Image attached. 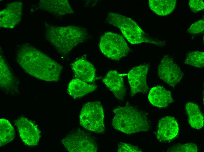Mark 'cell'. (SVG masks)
<instances>
[{
	"label": "cell",
	"instance_id": "6da1fadb",
	"mask_svg": "<svg viewBox=\"0 0 204 152\" xmlns=\"http://www.w3.org/2000/svg\"><path fill=\"white\" fill-rule=\"evenodd\" d=\"M16 58L25 72L33 77L50 82H57L59 79L62 66L32 46H21L16 53Z\"/></svg>",
	"mask_w": 204,
	"mask_h": 152
},
{
	"label": "cell",
	"instance_id": "30bf717a",
	"mask_svg": "<svg viewBox=\"0 0 204 152\" xmlns=\"http://www.w3.org/2000/svg\"><path fill=\"white\" fill-rule=\"evenodd\" d=\"M149 68L148 65H140L133 68L127 74L132 96L138 92H145L148 89L147 76Z\"/></svg>",
	"mask_w": 204,
	"mask_h": 152
},
{
	"label": "cell",
	"instance_id": "3957f363",
	"mask_svg": "<svg viewBox=\"0 0 204 152\" xmlns=\"http://www.w3.org/2000/svg\"><path fill=\"white\" fill-rule=\"evenodd\" d=\"M113 112L115 116L112 125L117 130L130 134L150 129L147 114L135 107L127 104L118 106Z\"/></svg>",
	"mask_w": 204,
	"mask_h": 152
},
{
	"label": "cell",
	"instance_id": "484cf974",
	"mask_svg": "<svg viewBox=\"0 0 204 152\" xmlns=\"http://www.w3.org/2000/svg\"><path fill=\"white\" fill-rule=\"evenodd\" d=\"M189 4L191 11L195 13L204 9V4L202 0H190Z\"/></svg>",
	"mask_w": 204,
	"mask_h": 152
},
{
	"label": "cell",
	"instance_id": "8992f818",
	"mask_svg": "<svg viewBox=\"0 0 204 152\" xmlns=\"http://www.w3.org/2000/svg\"><path fill=\"white\" fill-rule=\"evenodd\" d=\"M62 142L69 152L98 151V146L94 137L79 129L71 131L63 139Z\"/></svg>",
	"mask_w": 204,
	"mask_h": 152
},
{
	"label": "cell",
	"instance_id": "cb8c5ba5",
	"mask_svg": "<svg viewBox=\"0 0 204 152\" xmlns=\"http://www.w3.org/2000/svg\"><path fill=\"white\" fill-rule=\"evenodd\" d=\"M142 150L138 146L132 144L120 142L118 144V152H142Z\"/></svg>",
	"mask_w": 204,
	"mask_h": 152
},
{
	"label": "cell",
	"instance_id": "7a4b0ae2",
	"mask_svg": "<svg viewBox=\"0 0 204 152\" xmlns=\"http://www.w3.org/2000/svg\"><path fill=\"white\" fill-rule=\"evenodd\" d=\"M47 40L60 54L66 55L86 38L87 33L84 28L74 26L65 27L49 25L46 29Z\"/></svg>",
	"mask_w": 204,
	"mask_h": 152
},
{
	"label": "cell",
	"instance_id": "9c48e42d",
	"mask_svg": "<svg viewBox=\"0 0 204 152\" xmlns=\"http://www.w3.org/2000/svg\"><path fill=\"white\" fill-rule=\"evenodd\" d=\"M20 137L25 145L33 146L37 145L40 137L38 126L27 118L21 117L15 122Z\"/></svg>",
	"mask_w": 204,
	"mask_h": 152
},
{
	"label": "cell",
	"instance_id": "277c9868",
	"mask_svg": "<svg viewBox=\"0 0 204 152\" xmlns=\"http://www.w3.org/2000/svg\"><path fill=\"white\" fill-rule=\"evenodd\" d=\"M106 22L119 28L128 42L132 44L147 42L159 45V42L149 37L132 19L114 12L108 14Z\"/></svg>",
	"mask_w": 204,
	"mask_h": 152
},
{
	"label": "cell",
	"instance_id": "ac0fdd59",
	"mask_svg": "<svg viewBox=\"0 0 204 152\" xmlns=\"http://www.w3.org/2000/svg\"><path fill=\"white\" fill-rule=\"evenodd\" d=\"M97 86L76 78L72 79L69 83L67 91L69 94L76 99L82 97L95 90Z\"/></svg>",
	"mask_w": 204,
	"mask_h": 152
},
{
	"label": "cell",
	"instance_id": "ba28073f",
	"mask_svg": "<svg viewBox=\"0 0 204 152\" xmlns=\"http://www.w3.org/2000/svg\"><path fill=\"white\" fill-rule=\"evenodd\" d=\"M159 78L173 89L182 80L183 74L173 59L164 56L158 67Z\"/></svg>",
	"mask_w": 204,
	"mask_h": 152
},
{
	"label": "cell",
	"instance_id": "4fadbf2b",
	"mask_svg": "<svg viewBox=\"0 0 204 152\" xmlns=\"http://www.w3.org/2000/svg\"><path fill=\"white\" fill-rule=\"evenodd\" d=\"M103 82L118 99H123L125 95L123 75L117 71H109L103 78Z\"/></svg>",
	"mask_w": 204,
	"mask_h": 152
},
{
	"label": "cell",
	"instance_id": "7402d4cb",
	"mask_svg": "<svg viewBox=\"0 0 204 152\" xmlns=\"http://www.w3.org/2000/svg\"><path fill=\"white\" fill-rule=\"evenodd\" d=\"M184 64L198 68L204 66V52L199 51L189 52L187 54Z\"/></svg>",
	"mask_w": 204,
	"mask_h": 152
},
{
	"label": "cell",
	"instance_id": "e0dca14e",
	"mask_svg": "<svg viewBox=\"0 0 204 152\" xmlns=\"http://www.w3.org/2000/svg\"><path fill=\"white\" fill-rule=\"evenodd\" d=\"M0 87L9 92L17 90V82L3 57L0 55Z\"/></svg>",
	"mask_w": 204,
	"mask_h": 152
},
{
	"label": "cell",
	"instance_id": "52a82bcc",
	"mask_svg": "<svg viewBox=\"0 0 204 152\" xmlns=\"http://www.w3.org/2000/svg\"><path fill=\"white\" fill-rule=\"evenodd\" d=\"M99 46L104 55L115 61L125 57L129 51V47L123 37L110 32H107L101 36Z\"/></svg>",
	"mask_w": 204,
	"mask_h": 152
},
{
	"label": "cell",
	"instance_id": "2e32d148",
	"mask_svg": "<svg viewBox=\"0 0 204 152\" xmlns=\"http://www.w3.org/2000/svg\"><path fill=\"white\" fill-rule=\"evenodd\" d=\"M148 100L154 106L159 108H165L174 102L171 91L160 85L152 87L149 91Z\"/></svg>",
	"mask_w": 204,
	"mask_h": 152
},
{
	"label": "cell",
	"instance_id": "5b68a950",
	"mask_svg": "<svg viewBox=\"0 0 204 152\" xmlns=\"http://www.w3.org/2000/svg\"><path fill=\"white\" fill-rule=\"evenodd\" d=\"M104 114L102 106L98 101L88 102L82 107L79 115L80 125L96 133L105 131Z\"/></svg>",
	"mask_w": 204,
	"mask_h": 152
},
{
	"label": "cell",
	"instance_id": "d6986e66",
	"mask_svg": "<svg viewBox=\"0 0 204 152\" xmlns=\"http://www.w3.org/2000/svg\"><path fill=\"white\" fill-rule=\"evenodd\" d=\"M185 107L191 126L196 129L202 127L204 118L198 105L193 102H188L186 103Z\"/></svg>",
	"mask_w": 204,
	"mask_h": 152
},
{
	"label": "cell",
	"instance_id": "603a6c76",
	"mask_svg": "<svg viewBox=\"0 0 204 152\" xmlns=\"http://www.w3.org/2000/svg\"><path fill=\"white\" fill-rule=\"evenodd\" d=\"M198 149L196 144L188 143L183 144H177L169 148L167 152H197Z\"/></svg>",
	"mask_w": 204,
	"mask_h": 152
},
{
	"label": "cell",
	"instance_id": "8fae6325",
	"mask_svg": "<svg viewBox=\"0 0 204 152\" xmlns=\"http://www.w3.org/2000/svg\"><path fill=\"white\" fill-rule=\"evenodd\" d=\"M23 3L16 1L8 4L0 12V26L2 28H13L21 20Z\"/></svg>",
	"mask_w": 204,
	"mask_h": 152
},
{
	"label": "cell",
	"instance_id": "7c38bea8",
	"mask_svg": "<svg viewBox=\"0 0 204 152\" xmlns=\"http://www.w3.org/2000/svg\"><path fill=\"white\" fill-rule=\"evenodd\" d=\"M158 127L157 137L160 142L172 140L177 136L179 131L177 121L174 118L171 116L161 119Z\"/></svg>",
	"mask_w": 204,
	"mask_h": 152
},
{
	"label": "cell",
	"instance_id": "ffe728a7",
	"mask_svg": "<svg viewBox=\"0 0 204 152\" xmlns=\"http://www.w3.org/2000/svg\"><path fill=\"white\" fill-rule=\"evenodd\" d=\"M176 0H149V5L151 9L160 15H166L174 10L176 5Z\"/></svg>",
	"mask_w": 204,
	"mask_h": 152
},
{
	"label": "cell",
	"instance_id": "44dd1931",
	"mask_svg": "<svg viewBox=\"0 0 204 152\" xmlns=\"http://www.w3.org/2000/svg\"><path fill=\"white\" fill-rule=\"evenodd\" d=\"M14 129L10 122L7 119H0V146H4L14 139Z\"/></svg>",
	"mask_w": 204,
	"mask_h": 152
},
{
	"label": "cell",
	"instance_id": "d4e9b609",
	"mask_svg": "<svg viewBox=\"0 0 204 152\" xmlns=\"http://www.w3.org/2000/svg\"><path fill=\"white\" fill-rule=\"evenodd\" d=\"M204 30V20L201 19L193 24L188 29L187 32L191 34H197L203 32Z\"/></svg>",
	"mask_w": 204,
	"mask_h": 152
},
{
	"label": "cell",
	"instance_id": "9a60e30c",
	"mask_svg": "<svg viewBox=\"0 0 204 152\" xmlns=\"http://www.w3.org/2000/svg\"><path fill=\"white\" fill-rule=\"evenodd\" d=\"M38 6L41 9L57 16L74 13L69 2L67 0H41Z\"/></svg>",
	"mask_w": 204,
	"mask_h": 152
},
{
	"label": "cell",
	"instance_id": "5bb4252c",
	"mask_svg": "<svg viewBox=\"0 0 204 152\" xmlns=\"http://www.w3.org/2000/svg\"><path fill=\"white\" fill-rule=\"evenodd\" d=\"M75 77L87 82L94 81L96 69L90 62L83 59H79L72 64Z\"/></svg>",
	"mask_w": 204,
	"mask_h": 152
}]
</instances>
